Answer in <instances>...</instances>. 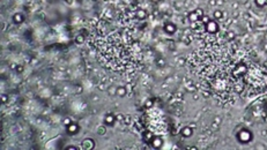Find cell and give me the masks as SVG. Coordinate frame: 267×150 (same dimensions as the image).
Masks as SVG:
<instances>
[{"instance_id":"obj_6","label":"cell","mask_w":267,"mask_h":150,"mask_svg":"<svg viewBox=\"0 0 267 150\" xmlns=\"http://www.w3.org/2000/svg\"><path fill=\"white\" fill-rule=\"evenodd\" d=\"M106 122H108V124H112V122H114V118H112L111 115H110V117H106Z\"/></svg>"},{"instance_id":"obj_3","label":"cell","mask_w":267,"mask_h":150,"mask_svg":"<svg viewBox=\"0 0 267 150\" xmlns=\"http://www.w3.org/2000/svg\"><path fill=\"white\" fill-rule=\"evenodd\" d=\"M76 128H78V127L75 126V125H72V126L68 127V132H69V133H76V132H78Z\"/></svg>"},{"instance_id":"obj_4","label":"cell","mask_w":267,"mask_h":150,"mask_svg":"<svg viewBox=\"0 0 267 150\" xmlns=\"http://www.w3.org/2000/svg\"><path fill=\"white\" fill-rule=\"evenodd\" d=\"M221 16H222V12L215 10V13H214V17H215V19H221Z\"/></svg>"},{"instance_id":"obj_1","label":"cell","mask_w":267,"mask_h":150,"mask_svg":"<svg viewBox=\"0 0 267 150\" xmlns=\"http://www.w3.org/2000/svg\"><path fill=\"white\" fill-rule=\"evenodd\" d=\"M250 137H251V133L249 131H246V129L242 131L238 135V140H240L242 142H248V141L250 140Z\"/></svg>"},{"instance_id":"obj_5","label":"cell","mask_w":267,"mask_h":150,"mask_svg":"<svg viewBox=\"0 0 267 150\" xmlns=\"http://www.w3.org/2000/svg\"><path fill=\"white\" fill-rule=\"evenodd\" d=\"M191 133H192V132H191V129H190V128H185V133L183 132V134H185L186 136H188V135H191Z\"/></svg>"},{"instance_id":"obj_2","label":"cell","mask_w":267,"mask_h":150,"mask_svg":"<svg viewBox=\"0 0 267 150\" xmlns=\"http://www.w3.org/2000/svg\"><path fill=\"white\" fill-rule=\"evenodd\" d=\"M207 30L209 31V33H215V31L219 30V27H217L216 22L215 21H209L207 24Z\"/></svg>"}]
</instances>
